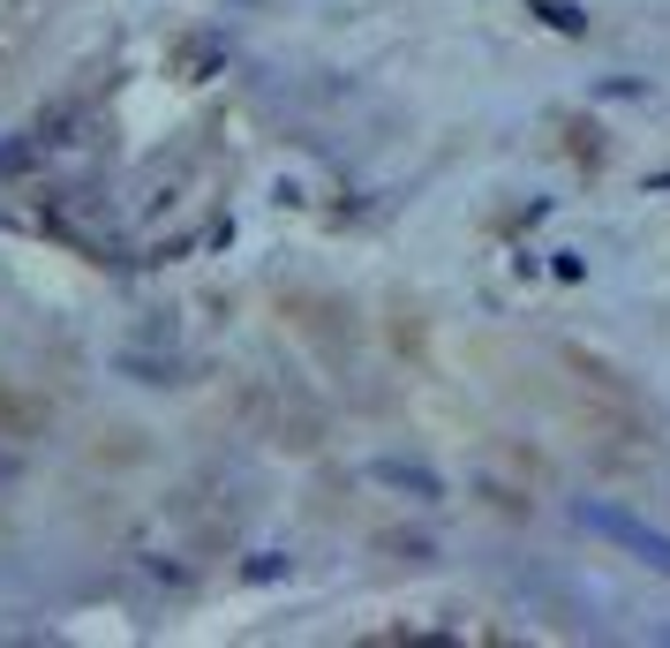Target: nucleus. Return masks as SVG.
<instances>
[{
	"label": "nucleus",
	"mask_w": 670,
	"mask_h": 648,
	"mask_svg": "<svg viewBox=\"0 0 670 648\" xmlns=\"http://www.w3.org/2000/svg\"><path fill=\"white\" fill-rule=\"evenodd\" d=\"M581 520L595 528V535H610L618 551H632L640 565H656V573H670V535H656V528H640L632 513H618V506H581Z\"/></svg>",
	"instance_id": "f257e3e1"
},
{
	"label": "nucleus",
	"mask_w": 670,
	"mask_h": 648,
	"mask_svg": "<svg viewBox=\"0 0 670 648\" xmlns=\"http://www.w3.org/2000/svg\"><path fill=\"white\" fill-rule=\"evenodd\" d=\"M370 476L392 482V490H415V498H445V482L429 476V468H407V460H370Z\"/></svg>",
	"instance_id": "f03ea898"
},
{
	"label": "nucleus",
	"mask_w": 670,
	"mask_h": 648,
	"mask_svg": "<svg viewBox=\"0 0 670 648\" xmlns=\"http://www.w3.org/2000/svg\"><path fill=\"white\" fill-rule=\"evenodd\" d=\"M535 15H543L550 31H573V39H581V31H587V15H581V8H573V0H535Z\"/></svg>",
	"instance_id": "7ed1b4c3"
},
{
	"label": "nucleus",
	"mask_w": 670,
	"mask_h": 648,
	"mask_svg": "<svg viewBox=\"0 0 670 648\" xmlns=\"http://www.w3.org/2000/svg\"><path fill=\"white\" fill-rule=\"evenodd\" d=\"M8 476H15V460H8V453H0V482H8Z\"/></svg>",
	"instance_id": "20e7f679"
}]
</instances>
